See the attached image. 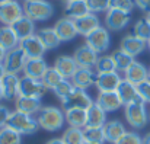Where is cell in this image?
Masks as SVG:
<instances>
[{"label": "cell", "mask_w": 150, "mask_h": 144, "mask_svg": "<svg viewBox=\"0 0 150 144\" xmlns=\"http://www.w3.org/2000/svg\"><path fill=\"white\" fill-rule=\"evenodd\" d=\"M37 121H38V125L41 128H44L45 131L55 133L64 125L66 116L60 108L45 106L37 114Z\"/></svg>", "instance_id": "6da1fadb"}, {"label": "cell", "mask_w": 150, "mask_h": 144, "mask_svg": "<svg viewBox=\"0 0 150 144\" xmlns=\"http://www.w3.org/2000/svg\"><path fill=\"white\" fill-rule=\"evenodd\" d=\"M6 127L16 131L21 136H32L38 130V121L32 118V115H26L18 111L10 112V116L6 122Z\"/></svg>", "instance_id": "7a4b0ae2"}, {"label": "cell", "mask_w": 150, "mask_h": 144, "mask_svg": "<svg viewBox=\"0 0 150 144\" xmlns=\"http://www.w3.org/2000/svg\"><path fill=\"white\" fill-rule=\"evenodd\" d=\"M125 119L127 122L133 127V128H144L147 121H149V114L146 109V102L140 97L139 100L125 105V111H124Z\"/></svg>", "instance_id": "3957f363"}, {"label": "cell", "mask_w": 150, "mask_h": 144, "mask_svg": "<svg viewBox=\"0 0 150 144\" xmlns=\"http://www.w3.org/2000/svg\"><path fill=\"white\" fill-rule=\"evenodd\" d=\"M23 13L34 22H42L52 16L54 9L47 0H31L23 4Z\"/></svg>", "instance_id": "277c9868"}, {"label": "cell", "mask_w": 150, "mask_h": 144, "mask_svg": "<svg viewBox=\"0 0 150 144\" xmlns=\"http://www.w3.org/2000/svg\"><path fill=\"white\" fill-rule=\"evenodd\" d=\"M26 54L23 52V49L21 47H16L10 51L6 52L3 66L6 68V73H12V74H18L21 71H23L25 63H26Z\"/></svg>", "instance_id": "5b68a950"}, {"label": "cell", "mask_w": 150, "mask_h": 144, "mask_svg": "<svg viewBox=\"0 0 150 144\" xmlns=\"http://www.w3.org/2000/svg\"><path fill=\"white\" fill-rule=\"evenodd\" d=\"M47 88L41 80H35L31 77H21L19 82V96H26V97H37L41 99L42 96L47 93Z\"/></svg>", "instance_id": "8992f818"}, {"label": "cell", "mask_w": 150, "mask_h": 144, "mask_svg": "<svg viewBox=\"0 0 150 144\" xmlns=\"http://www.w3.org/2000/svg\"><path fill=\"white\" fill-rule=\"evenodd\" d=\"M22 16H25L23 6L16 0H12V1L4 3V4L0 6V22L4 26H12Z\"/></svg>", "instance_id": "52a82bcc"}, {"label": "cell", "mask_w": 150, "mask_h": 144, "mask_svg": "<svg viewBox=\"0 0 150 144\" xmlns=\"http://www.w3.org/2000/svg\"><path fill=\"white\" fill-rule=\"evenodd\" d=\"M85 38H86V45L91 47L95 52H98V54L105 52V51L108 49V47H109V41H111L109 32H108V29L103 28V26L96 28L95 31H92V32H91L88 37H85Z\"/></svg>", "instance_id": "ba28073f"}, {"label": "cell", "mask_w": 150, "mask_h": 144, "mask_svg": "<svg viewBox=\"0 0 150 144\" xmlns=\"http://www.w3.org/2000/svg\"><path fill=\"white\" fill-rule=\"evenodd\" d=\"M93 100L92 97L86 93V90L82 89H74L67 97H64L61 100V105L66 109H71V108H79V109H89L92 106Z\"/></svg>", "instance_id": "9c48e42d"}, {"label": "cell", "mask_w": 150, "mask_h": 144, "mask_svg": "<svg viewBox=\"0 0 150 144\" xmlns=\"http://www.w3.org/2000/svg\"><path fill=\"white\" fill-rule=\"evenodd\" d=\"M130 22V13L117 10V9H108L105 15V25L109 31H121L124 29Z\"/></svg>", "instance_id": "30bf717a"}, {"label": "cell", "mask_w": 150, "mask_h": 144, "mask_svg": "<svg viewBox=\"0 0 150 144\" xmlns=\"http://www.w3.org/2000/svg\"><path fill=\"white\" fill-rule=\"evenodd\" d=\"M98 57H99V54L95 52L92 48L88 47L86 44L76 48V51L73 54V58H74L77 67H82V68H92V67H95V64L98 61Z\"/></svg>", "instance_id": "8fae6325"}, {"label": "cell", "mask_w": 150, "mask_h": 144, "mask_svg": "<svg viewBox=\"0 0 150 144\" xmlns=\"http://www.w3.org/2000/svg\"><path fill=\"white\" fill-rule=\"evenodd\" d=\"M96 77H98V73H95L92 68H82V67H79L77 71L73 74V77L70 80H71V83H73V86L76 89L86 90V89L95 86Z\"/></svg>", "instance_id": "7c38bea8"}, {"label": "cell", "mask_w": 150, "mask_h": 144, "mask_svg": "<svg viewBox=\"0 0 150 144\" xmlns=\"http://www.w3.org/2000/svg\"><path fill=\"white\" fill-rule=\"evenodd\" d=\"M121 82H122V79L118 71L102 73V74H98L95 86L99 92H117Z\"/></svg>", "instance_id": "4fadbf2b"}, {"label": "cell", "mask_w": 150, "mask_h": 144, "mask_svg": "<svg viewBox=\"0 0 150 144\" xmlns=\"http://www.w3.org/2000/svg\"><path fill=\"white\" fill-rule=\"evenodd\" d=\"M19 47L23 49V52L26 54L28 58H42L45 51H47L37 34L26 38V40H22L19 42Z\"/></svg>", "instance_id": "5bb4252c"}, {"label": "cell", "mask_w": 150, "mask_h": 144, "mask_svg": "<svg viewBox=\"0 0 150 144\" xmlns=\"http://www.w3.org/2000/svg\"><path fill=\"white\" fill-rule=\"evenodd\" d=\"M47 68H48V64L44 60V57L42 58H26V63L23 67V74L26 77L41 80L42 76L45 74Z\"/></svg>", "instance_id": "9a60e30c"}, {"label": "cell", "mask_w": 150, "mask_h": 144, "mask_svg": "<svg viewBox=\"0 0 150 144\" xmlns=\"http://www.w3.org/2000/svg\"><path fill=\"white\" fill-rule=\"evenodd\" d=\"M54 31L55 34L58 35V38L61 40V42L64 41H71L73 38H76L77 34V29H76V25H74V20L69 19V18H61L55 22L54 25Z\"/></svg>", "instance_id": "2e32d148"}, {"label": "cell", "mask_w": 150, "mask_h": 144, "mask_svg": "<svg viewBox=\"0 0 150 144\" xmlns=\"http://www.w3.org/2000/svg\"><path fill=\"white\" fill-rule=\"evenodd\" d=\"M105 112H115L122 106V102L117 92H99L95 100Z\"/></svg>", "instance_id": "e0dca14e"}, {"label": "cell", "mask_w": 150, "mask_h": 144, "mask_svg": "<svg viewBox=\"0 0 150 144\" xmlns=\"http://www.w3.org/2000/svg\"><path fill=\"white\" fill-rule=\"evenodd\" d=\"M147 76H149V70L144 67V64L139 63V61H134L125 71H124V80L139 86L140 83L146 82L147 80Z\"/></svg>", "instance_id": "ac0fdd59"}, {"label": "cell", "mask_w": 150, "mask_h": 144, "mask_svg": "<svg viewBox=\"0 0 150 144\" xmlns=\"http://www.w3.org/2000/svg\"><path fill=\"white\" fill-rule=\"evenodd\" d=\"M42 109L41 99L37 97H26V96H18L15 99V111L26 114V115H34L38 114Z\"/></svg>", "instance_id": "d6986e66"}, {"label": "cell", "mask_w": 150, "mask_h": 144, "mask_svg": "<svg viewBox=\"0 0 150 144\" xmlns=\"http://www.w3.org/2000/svg\"><path fill=\"white\" fill-rule=\"evenodd\" d=\"M102 130H103L105 141L112 143V144H115L121 137H122V136H124V134H125V133H127L124 124H122L121 121H118V119L106 121L105 125L102 127Z\"/></svg>", "instance_id": "ffe728a7"}, {"label": "cell", "mask_w": 150, "mask_h": 144, "mask_svg": "<svg viewBox=\"0 0 150 144\" xmlns=\"http://www.w3.org/2000/svg\"><path fill=\"white\" fill-rule=\"evenodd\" d=\"M64 79H71L73 77V74L77 71V64H76V61H74V58H73V55L70 57V55H60V57H57V60H55V63H54V66H52Z\"/></svg>", "instance_id": "44dd1931"}, {"label": "cell", "mask_w": 150, "mask_h": 144, "mask_svg": "<svg viewBox=\"0 0 150 144\" xmlns=\"http://www.w3.org/2000/svg\"><path fill=\"white\" fill-rule=\"evenodd\" d=\"M0 82H1L4 99L13 100V99H16L19 96V82H21V77H18V74L6 73L4 77Z\"/></svg>", "instance_id": "7402d4cb"}, {"label": "cell", "mask_w": 150, "mask_h": 144, "mask_svg": "<svg viewBox=\"0 0 150 144\" xmlns=\"http://www.w3.org/2000/svg\"><path fill=\"white\" fill-rule=\"evenodd\" d=\"M88 13H91V12H89L86 0H69L64 4V15H66V18H69L71 20H76Z\"/></svg>", "instance_id": "603a6c76"}, {"label": "cell", "mask_w": 150, "mask_h": 144, "mask_svg": "<svg viewBox=\"0 0 150 144\" xmlns=\"http://www.w3.org/2000/svg\"><path fill=\"white\" fill-rule=\"evenodd\" d=\"M74 25H76V29H77V34L79 35H83V37H88L92 31H95L96 28H99V19L95 13H88L79 19L74 20Z\"/></svg>", "instance_id": "cb8c5ba5"}, {"label": "cell", "mask_w": 150, "mask_h": 144, "mask_svg": "<svg viewBox=\"0 0 150 144\" xmlns=\"http://www.w3.org/2000/svg\"><path fill=\"white\" fill-rule=\"evenodd\" d=\"M147 45V42L142 41L140 38H137L136 35H125L121 40V45L120 49H122L124 52L130 54L131 57H136L139 54H142L144 51V48Z\"/></svg>", "instance_id": "d4e9b609"}, {"label": "cell", "mask_w": 150, "mask_h": 144, "mask_svg": "<svg viewBox=\"0 0 150 144\" xmlns=\"http://www.w3.org/2000/svg\"><path fill=\"white\" fill-rule=\"evenodd\" d=\"M10 28L13 29V32L16 34V37L19 38V41L26 40V38L35 35V22L31 20V19L26 18V16H22V18H21L19 20H16Z\"/></svg>", "instance_id": "484cf974"}, {"label": "cell", "mask_w": 150, "mask_h": 144, "mask_svg": "<svg viewBox=\"0 0 150 144\" xmlns=\"http://www.w3.org/2000/svg\"><path fill=\"white\" fill-rule=\"evenodd\" d=\"M117 93H118V96H120V99H121V102H122L124 106L140 99L137 86L133 85V83H130V82H127V80H124V79L120 83V86L117 89Z\"/></svg>", "instance_id": "4316f807"}, {"label": "cell", "mask_w": 150, "mask_h": 144, "mask_svg": "<svg viewBox=\"0 0 150 144\" xmlns=\"http://www.w3.org/2000/svg\"><path fill=\"white\" fill-rule=\"evenodd\" d=\"M88 112V118H86V127H92V128H102L106 122V112L100 108L99 105H96L95 102L92 103V106L86 111Z\"/></svg>", "instance_id": "83f0119b"}, {"label": "cell", "mask_w": 150, "mask_h": 144, "mask_svg": "<svg viewBox=\"0 0 150 144\" xmlns=\"http://www.w3.org/2000/svg\"><path fill=\"white\" fill-rule=\"evenodd\" d=\"M88 109H79V108H71L64 111L66 121L70 127L74 128H85L86 127V118H88Z\"/></svg>", "instance_id": "f1b7e54d"}, {"label": "cell", "mask_w": 150, "mask_h": 144, "mask_svg": "<svg viewBox=\"0 0 150 144\" xmlns=\"http://www.w3.org/2000/svg\"><path fill=\"white\" fill-rule=\"evenodd\" d=\"M19 38L13 32L10 26H1L0 28V47L4 48L6 51H10L13 48L19 47Z\"/></svg>", "instance_id": "f546056e"}, {"label": "cell", "mask_w": 150, "mask_h": 144, "mask_svg": "<svg viewBox=\"0 0 150 144\" xmlns=\"http://www.w3.org/2000/svg\"><path fill=\"white\" fill-rule=\"evenodd\" d=\"M37 35H38L40 41L42 42V45L45 47L47 51H48V49H54V48H57L58 45H60V42H61V40H60V38H58V35L55 34L54 28H44V29L38 31V32H37Z\"/></svg>", "instance_id": "4dcf8cb0"}, {"label": "cell", "mask_w": 150, "mask_h": 144, "mask_svg": "<svg viewBox=\"0 0 150 144\" xmlns=\"http://www.w3.org/2000/svg\"><path fill=\"white\" fill-rule=\"evenodd\" d=\"M112 58H114V63H115V68H117V71L120 73V71H125L136 60H134V57H131L130 54H127V52H124L122 49H117L114 54H112Z\"/></svg>", "instance_id": "1f68e13d"}, {"label": "cell", "mask_w": 150, "mask_h": 144, "mask_svg": "<svg viewBox=\"0 0 150 144\" xmlns=\"http://www.w3.org/2000/svg\"><path fill=\"white\" fill-rule=\"evenodd\" d=\"M63 80H64V77H63L54 67H48L47 71H45V74H44L42 79H41V82L44 83V86H45L48 90H54V88H55L57 85H60Z\"/></svg>", "instance_id": "d6a6232c"}, {"label": "cell", "mask_w": 150, "mask_h": 144, "mask_svg": "<svg viewBox=\"0 0 150 144\" xmlns=\"http://www.w3.org/2000/svg\"><path fill=\"white\" fill-rule=\"evenodd\" d=\"M133 35H136L137 38H140V40L144 41V42H149L150 41V22L147 20V18L139 19V20L134 23Z\"/></svg>", "instance_id": "836d02e7"}, {"label": "cell", "mask_w": 150, "mask_h": 144, "mask_svg": "<svg viewBox=\"0 0 150 144\" xmlns=\"http://www.w3.org/2000/svg\"><path fill=\"white\" fill-rule=\"evenodd\" d=\"M64 144H83L85 138H83V130L82 128H74V127H69L63 137H61Z\"/></svg>", "instance_id": "e575fe53"}, {"label": "cell", "mask_w": 150, "mask_h": 144, "mask_svg": "<svg viewBox=\"0 0 150 144\" xmlns=\"http://www.w3.org/2000/svg\"><path fill=\"white\" fill-rule=\"evenodd\" d=\"M83 138H85V143H92V144L105 143V136H103V130L102 128L85 127L83 128Z\"/></svg>", "instance_id": "d590c367"}, {"label": "cell", "mask_w": 150, "mask_h": 144, "mask_svg": "<svg viewBox=\"0 0 150 144\" xmlns=\"http://www.w3.org/2000/svg\"><path fill=\"white\" fill-rule=\"evenodd\" d=\"M95 70H96L98 74L117 71L112 55H99V57H98V61H96V64H95Z\"/></svg>", "instance_id": "8d00e7d4"}, {"label": "cell", "mask_w": 150, "mask_h": 144, "mask_svg": "<svg viewBox=\"0 0 150 144\" xmlns=\"http://www.w3.org/2000/svg\"><path fill=\"white\" fill-rule=\"evenodd\" d=\"M0 144H22V136L9 127L0 128Z\"/></svg>", "instance_id": "74e56055"}, {"label": "cell", "mask_w": 150, "mask_h": 144, "mask_svg": "<svg viewBox=\"0 0 150 144\" xmlns=\"http://www.w3.org/2000/svg\"><path fill=\"white\" fill-rule=\"evenodd\" d=\"M76 88L73 86V83H71V80H69V79H64L60 85H57L55 88H54V93H55V96L60 99V100H63L64 97H67V96L70 95L73 90H74Z\"/></svg>", "instance_id": "f35d334b"}, {"label": "cell", "mask_w": 150, "mask_h": 144, "mask_svg": "<svg viewBox=\"0 0 150 144\" xmlns=\"http://www.w3.org/2000/svg\"><path fill=\"white\" fill-rule=\"evenodd\" d=\"M133 7H134V0H109V9H117L131 13Z\"/></svg>", "instance_id": "ab89813d"}, {"label": "cell", "mask_w": 150, "mask_h": 144, "mask_svg": "<svg viewBox=\"0 0 150 144\" xmlns=\"http://www.w3.org/2000/svg\"><path fill=\"white\" fill-rule=\"evenodd\" d=\"M91 13L106 12L109 9V0H86Z\"/></svg>", "instance_id": "60d3db41"}, {"label": "cell", "mask_w": 150, "mask_h": 144, "mask_svg": "<svg viewBox=\"0 0 150 144\" xmlns=\"http://www.w3.org/2000/svg\"><path fill=\"white\" fill-rule=\"evenodd\" d=\"M115 144H143V137L134 131H127Z\"/></svg>", "instance_id": "b9f144b4"}, {"label": "cell", "mask_w": 150, "mask_h": 144, "mask_svg": "<svg viewBox=\"0 0 150 144\" xmlns=\"http://www.w3.org/2000/svg\"><path fill=\"white\" fill-rule=\"evenodd\" d=\"M137 89H139L140 97H142L146 103H150V80H146V82L140 83V85L137 86Z\"/></svg>", "instance_id": "7bdbcfd3"}, {"label": "cell", "mask_w": 150, "mask_h": 144, "mask_svg": "<svg viewBox=\"0 0 150 144\" xmlns=\"http://www.w3.org/2000/svg\"><path fill=\"white\" fill-rule=\"evenodd\" d=\"M9 116H10V111H9V108L4 106V105H0V128L6 127V122H7Z\"/></svg>", "instance_id": "ee69618b"}, {"label": "cell", "mask_w": 150, "mask_h": 144, "mask_svg": "<svg viewBox=\"0 0 150 144\" xmlns=\"http://www.w3.org/2000/svg\"><path fill=\"white\" fill-rule=\"evenodd\" d=\"M134 4L140 10H143L146 13H150V0H134Z\"/></svg>", "instance_id": "f6af8a7d"}, {"label": "cell", "mask_w": 150, "mask_h": 144, "mask_svg": "<svg viewBox=\"0 0 150 144\" xmlns=\"http://www.w3.org/2000/svg\"><path fill=\"white\" fill-rule=\"evenodd\" d=\"M45 144H64V143H63L61 138H52V140H50V141H47Z\"/></svg>", "instance_id": "bcb514c9"}, {"label": "cell", "mask_w": 150, "mask_h": 144, "mask_svg": "<svg viewBox=\"0 0 150 144\" xmlns=\"http://www.w3.org/2000/svg\"><path fill=\"white\" fill-rule=\"evenodd\" d=\"M6 52H7V51H6L4 48H1V47H0V63H3V61H4V57H6Z\"/></svg>", "instance_id": "7dc6e473"}, {"label": "cell", "mask_w": 150, "mask_h": 144, "mask_svg": "<svg viewBox=\"0 0 150 144\" xmlns=\"http://www.w3.org/2000/svg\"><path fill=\"white\" fill-rule=\"evenodd\" d=\"M4 74H6V68H4L3 63H0V80L4 77Z\"/></svg>", "instance_id": "c3c4849f"}, {"label": "cell", "mask_w": 150, "mask_h": 144, "mask_svg": "<svg viewBox=\"0 0 150 144\" xmlns=\"http://www.w3.org/2000/svg\"><path fill=\"white\" fill-rule=\"evenodd\" d=\"M143 144H150V133L143 137Z\"/></svg>", "instance_id": "681fc988"}, {"label": "cell", "mask_w": 150, "mask_h": 144, "mask_svg": "<svg viewBox=\"0 0 150 144\" xmlns=\"http://www.w3.org/2000/svg\"><path fill=\"white\" fill-rule=\"evenodd\" d=\"M1 99H4V95H3V88H1V82H0V102Z\"/></svg>", "instance_id": "f907efd6"}, {"label": "cell", "mask_w": 150, "mask_h": 144, "mask_svg": "<svg viewBox=\"0 0 150 144\" xmlns=\"http://www.w3.org/2000/svg\"><path fill=\"white\" fill-rule=\"evenodd\" d=\"M9 1H12V0H0V6L4 4V3H9Z\"/></svg>", "instance_id": "816d5d0a"}, {"label": "cell", "mask_w": 150, "mask_h": 144, "mask_svg": "<svg viewBox=\"0 0 150 144\" xmlns=\"http://www.w3.org/2000/svg\"><path fill=\"white\" fill-rule=\"evenodd\" d=\"M147 20L150 22V13H147Z\"/></svg>", "instance_id": "f5cc1de1"}, {"label": "cell", "mask_w": 150, "mask_h": 144, "mask_svg": "<svg viewBox=\"0 0 150 144\" xmlns=\"http://www.w3.org/2000/svg\"><path fill=\"white\" fill-rule=\"evenodd\" d=\"M147 80H150V68H149V76H147Z\"/></svg>", "instance_id": "db71d44e"}, {"label": "cell", "mask_w": 150, "mask_h": 144, "mask_svg": "<svg viewBox=\"0 0 150 144\" xmlns=\"http://www.w3.org/2000/svg\"><path fill=\"white\" fill-rule=\"evenodd\" d=\"M147 47H149V49H150V41H149V42H147Z\"/></svg>", "instance_id": "11a10c76"}, {"label": "cell", "mask_w": 150, "mask_h": 144, "mask_svg": "<svg viewBox=\"0 0 150 144\" xmlns=\"http://www.w3.org/2000/svg\"><path fill=\"white\" fill-rule=\"evenodd\" d=\"M23 1H25V3H26V1H31V0H23Z\"/></svg>", "instance_id": "9f6ffc18"}, {"label": "cell", "mask_w": 150, "mask_h": 144, "mask_svg": "<svg viewBox=\"0 0 150 144\" xmlns=\"http://www.w3.org/2000/svg\"><path fill=\"white\" fill-rule=\"evenodd\" d=\"M83 144H92V143H83Z\"/></svg>", "instance_id": "6f0895ef"}, {"label": "cell", "mask_w": 150, "mask_h": 144, "mask_svg": "<svg viewBox=\"0 0 150 144\" xmlns=\"http://www.w3.org/2000/svg\"><path fill=\"white\" fill-rule=\"evenodd\" d=\"M149 119H150V112H149Z\"/></svg>", "instance_id": "680465c9"}, {"label": "cell", "mask_w": 150, "mask_h": 144, "mask_svg": "<svg viewBox=\"0 0 150 144\" xmlns=\"http://www.w3.org/2000/svg\"><path fill=\"white\" fill-rule=\"evenodd\" d=\"M64 1H69V0H64Z\"/></svg>", "instance_id": "91938a15"}]
</instances>
